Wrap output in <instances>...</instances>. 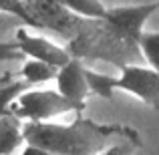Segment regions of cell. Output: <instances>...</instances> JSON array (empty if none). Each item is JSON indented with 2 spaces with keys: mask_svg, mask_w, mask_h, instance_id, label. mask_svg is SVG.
Instances as JSON below:
<instances>
[{
  "mask_svg": "<svg viewBox=\"0 0 159 155\" xmlns=\"http://www.w3.org/2000/svg\"><path fill=\"white\" fill-rule=\"evenodd\" d=\"M24 153L99 155L131 153L141 147V135L123 123H95L77 113L70 125L51 121H24Z\"/></svg>",
  "mask_w": 159,
  "mask_h": 155,
  "instance_id": "obj_1",
  "label": "cell"
},
{
  "mask_svg": "<svg viewBox=\"0 0 159 155\" xmlns=\"http://www.w3.org/2000/svg\"><path fill=\"white\" fill-rule=\"evenodd\" d=\"M10 109L22 121H51L54 117L66 115V113H79L85 107L73 103L58 91L28 87L16 97Z\"/></svg>",
  "mask_w": 159,
  "mask_h": 155,
  "instance_id": "obj_2",
  "label": "cell"
},
{
  "mask_svg": "<svg viewBox=\"0 0 159 155\" xmlns=\"http://www.w3.org/2000/svg\"><path fill=\"white\" fill-rule=\"evenodd\" d=\"M159 10L157 0L147 4H131V6H115L109 8L103 22H105L107 30L115 36L119 43H123L125 47L133 48L135 52H139L137 48V40H139L143 26L151 14Z\"/></svg>",
  "mask_w": 159,
  "mask_h": 155,
  "instance_id": "obj_3",
  "label": "cell"
},
{
  "mask_svg": "<svg viewBox=\"0 0 159 155\" xmlns=\"http://www.w3.org/2000/svg\"><path fill=\"white\" fill-rule=\"evenodd\" d=\"M24 4L34 18L36 28L52 30L65 40H70L89 20L70 12L58 0H24Z\"/></svg>",
  "mask_w": 159,
  "mask_h": 155,
  "instance_id": "obj_4",
  "label": "cell"
},
{
  "mask_svg": "<svg viewBox=\"0 0 159 155\" xmlns=\"http://www.w3.org/2000/svg\"><path fill=\"white\" fill-rule=\"evenodd\" d=\"M119 77H115V91H123L137 97L147 107L159 111V73L151 66L123 62L119 65Z\"/></svg>",
  "mask_w": 159,
  "mask_h": 155,
  "instance_id": "obj_5",
  "label": "cell"
},
{
  "mask_svg": "<svg viewBox=\"0 0 159 155\" xmlns=\"http://www.w3.org/2000/svg\"><path fill=\"white\" fill-rule=\"evenodd\" d=\"M16 44H18V51L22 52V57L26 58H39V61H44L52 66H62L66 61H69L73 54L69 52L66 47H61V44L52 43L47 36H39L28 32L26 28H18L16 30Z\"/></svg>",
  "mask_w": 159,
  "mask_h": 155,
  "instance_id": "obj_6",
  "label": "cell"
},
{
  "mask_svg": "<svg viewBox=\"0 0 159 155\" xmlns=\"http://www.w3.org/2000/svg\"><path fill=\"white\" fill-rule=\"evenodd\" d=\"M54 81H57L58 93H62L73 103L85 107V101L91 95V89H89V81H87V66L83 65L81 58L70 57L62 66H58Z\"/></svg>",
  "mask_w": 159,
  "mask_h": 155,
  "instance_id": "obj_7",
  "label": "cell"
},
{
  "mask_svg": "<svg viewBox=\"0 0 159 155\" xmlns=\"http://www.w3.org/2000/svg\"><path fill=\"white\" fill-rule=\"evenodd\" d=\"M24 121L12 113H4L0 117V155H10L24 143V133H22Z\"/></svg>",
  "mask_w": 159,
  "mask_h": 155,
  "instance_id": "obj_8",
  "label": "cell"
},
{
  "mask_svg": "<svg viewBox=\"0 0 159 155\" xmlns=\"http://www.w3.org/2000/svg\"><path fill=\"white\" fill-rule=\"evenodd\" d=\"M57 71H58L57 66L48 65V62H44V61L28 58V61H24L18 77L24 79L30 87H36V85H44V83H48V81H54Z\"/></svg>",
  "mask_w": 159,
  "mask_h": 155,
  "instance_id": "obj_9",
  "label": "cell"
},
{
  "mask_svg": "<svg viewBox=\"0 0 159 155\" xmlns=\"http://www.w3.org/2000/svg\"><path fill=\"white\" fill-rule=\"evenodd\" d=\"M28 87L30 85L24 79L12 77V73H4V77H0V117L10 111V107L16 101V97L22 91H26Z\"/></svg>",
  "mask_w": 159,
  "mask_h": 155,
  "instance_id": "obj_10",
  "label": "cell"
},
{
  "mask_svg": "<svg viewBox=\"0 0 159 155\" xmlns=\"http://www.w3.org/2000/svg\"><path fill=\"white\" fill-rule=\"evenodd\" d=\"M58 2L83 18H105L109 10L101 0H58Z\"/></svg>",
  "mask_w": 159,
  "mask_h": 155,
  "instance_id": "obj_11",
  "label": "cell"
},
{
  "mask_svg": "<svg viewBox=\"0 0 159 155\" xmlns=\"http://www.w3.org/2000/svg\"><path fill=\"white\" fill-rule=\"evenodd\" d=\"M137 48H139V54L145 58V62L159 73V30H143L137 40Z\"/></svg>",
  "mask_w": 159,
  "mask_h": 155,
  "instance_id": "obj_12",
  "label": "cell"
},
{
  "mask_svg": "<svg viewBox=\"0 0 159 155\" xmlns=\"http://www.w3.org/2000/svg\"><path fill=\"white\" fill-rule=\"evenodd\" d=\"M87 81H89L91 95H99L101 99H113V95H115V77L87 69Z\"/></svg>",
  "mask_w": 159,
  "mask_h": 155,
  "instance_id": "obj_13",
  "label": "cell"
},
{
  "mask_svg": "<svg viewBox=\"0 0 159 155\" xmlns=\"http://www.w3.org/2000/svg\"><path fill=\"white\" fill-rule=\"evenodd\" d=\"M0 12L18 18L20 22H24L26 26H34L36 28V22H34V18H32L30 10L26 8L24 0H0Z\"/></svg>",
  "mask_w": 159,
  "mask_h": 155,
  "instance_id": "obj_14",
  "label": "cell"
},
{
  "mask_svg": "<svg viewBox=\"0 0 159 155\" xmlns=\"http://www.w3.org/2000/svg\"><path fill=\"white\" fill-rule=\"evenodd\" d=\"M22 52L18 51V44L14 43H0V62H10V61H20Z\"/></svg>",
  "mask_w": 159,
  "mask_h": 155,
  "instance_id": "obj_15",
  "label": "cell"
},
{
  "mask_svg": "<svg viewBox=\"0 0 159 155\" xmlns=\"http://www.w3.org/2000/svg\"><path fill=\"white\" fill-rule=\"evenodd\" d=\"M157 6H159V0H157Z\"/></svg>",
  "mask_w": 159,
  "mask_h": 155,
  "instance_id": "obj_16",
  "label": "cell"
}]
</instances>
